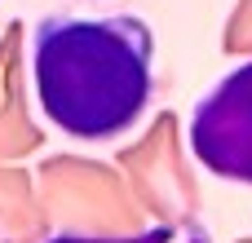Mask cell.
I'll use <instances>...</instances> for the list:
<instances>
[{"instance_id": "obj_1", "label": "cell", "mask_w": 252, "mask_h": 243, "mask_svg": "<svg viewBox=\"0 0 252 243\" xmlns=\"http://www.w3.org/2000/svg\"><path fill=\"white\" fill-rule=\"evenodd\" d=\"M31 93L75 142H115L155 102V31L133 13H44L31 27Z\"/></svg>"}, {"instance_id": "obj_2", "label": "cell", "mask_w": 252, "mask_h": 243, "mask_svg": "<svg viewBox=\"0 0 252 243\" xmlns=\"http://www.w3.org/2000/svg\"><path fill=\"white\" fill-rule=\"evenodd\" d=\"M190 151L213 177L252 186V58L195 102Z\"/></svg>"}, {"instance_id": "obj_3", "label": "cell", "mask_w": 252, "mask_h": 243, "mask_svg": "<svg viewBox=\"0 0 252 243\" xmlns=\"http://www.w3.org/2000/svg\"><path fill=\"white\" fill-rule=\"evenodd\" d=\"M168 239H173V230H168V226H155V230L115 235V239H106V235H49L44 243H168Z\"/></svg>"}, {"instance_id": "obj_4", "label": "cell", "mask_w": 252, "mask_h": 243, "mask_svg": "<svg viewBox=\"0 0 252 243\" xmlns=\"http://www.w3.org/2000/svg\"><path fill=\"white\" fill-rule=\"evenodd\" d=\"M186 243H208V239H204V235H190V239H186Z\"/></svg>"}]
</instances>
